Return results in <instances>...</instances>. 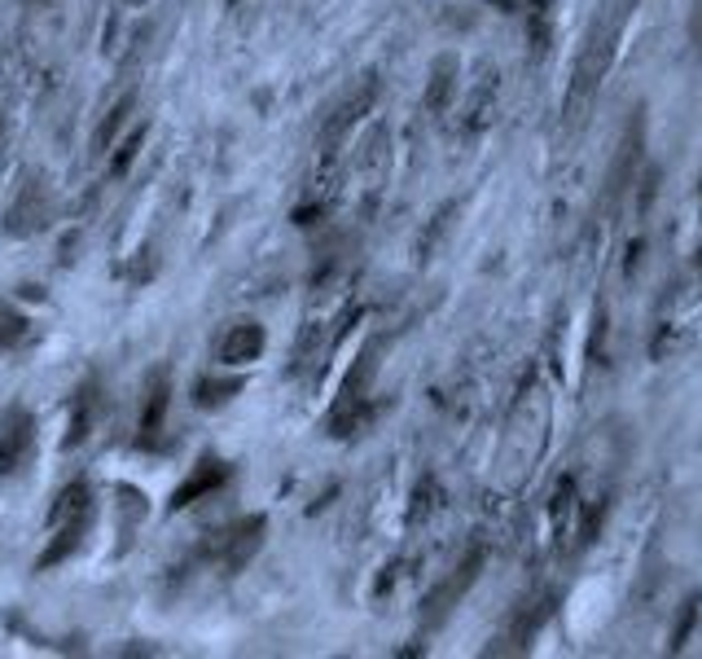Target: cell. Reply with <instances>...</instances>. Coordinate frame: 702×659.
Instances as JSON below:
<instances>
[{
  "label": "cell",
  "mask_w": 702,
  "mask_h": 659,
  "mask_svg": "<svg viewBox=\"0 0 702 659\" xmlns=\"http://www.w3.org/2000/svg\"><path fill=\"white\" fill-rule=\"evenodd\" d=\"M36 448V422L27 409H10L5 427H0V475H19Z\"/></svg>",
  "instance_id": "6da1fadb"
},
{
  "label": "cell",
  "mask_w": 702,
  "mask_h": 659,
  "mask_svg": "<svg viewBox=\"0 0 702 659\" xmlns=\"http://www.w3.org/2000/svg\"><path fill=\"white\" fill-rule=\"evenodd\" d=\"M49 216H53V203H49L45 185H40V181H27V185L19 190V199H14V207H10L5 233H14V238H32V233H40V229L49 225Z\"/></svg>",
  "instance_id": "7a4b0ae2"
},
{
  "label": "cell",
  "mask_w": 702,
  "mask_h": 659,
  "mask_svg": "<svg viewBox=\"0 0 702 659\" xmlns=\"http://www.w3.org/2000/svg\"><path fill=\"white\" fill-rule=\"evenodd\" d=\"M88 528H93V506H88V511H80V515H71V519H62V524H53V528H49V532H53V541H49V550L36 559V572H53L58 563H66L71 554H80V546H84Z\"/></svg>",
  "instance_id": "3957f363"
},
{
  "label": "cell",
  "mask_w": 702,
  "mask_h": 659,
  "mask_svg": "<svg viewBox=\"0 0 702 659\" xmlns=\"http://www.w3.org/2000/svg\"><path fill=\"white\" fill-rule=\"evenodd\" d=\"M225 479H229V466L220 462V457H203L194 470H190V479L171 492V515L175 511H185V506H194V502H203V498H211V492H220L225 488Z\"/></svg>",
  "instance_id": "277c9868"
},
{
  "label": "cell",
  "mask_w": 702,
  "mask_h": 659,
  "mask_svg": "<svg viewBox=\"0 0 702 659\" xmlns=\"http://www.w3.org/2000/svg\"><path fill=\"white\" fill-rule=\"evenodd\" d=\"M259 352H264V325L259 321H233L216 344L220 366H251V361H259Z\"/></svg>",
  "instance_id": "5b68a950"
},
{
  "label": "cell",
  "mask_w": 702,
  "mask_h": 659,
  "mask_svg": "<svg viewBox=\"0 0 702 659\" xmlns=\"http://www.w3.org/2000/svg\"><path fill=\"white\" fill-rule=\"evenodd\" d=\"M259 541H264V519H242V524H233V528L220 537L216 554H220V563H225L229 572H238V567H246V563L255 559Z\"/></svg>",
  "instance_id": "8992f818"
},
{
  "label": "cell",
  "mask_w": 702,
  "mask_h": 659,
  "mask_svg": "<svg viewBox=\"0 0 702 659\" xmlns=\"http://www.w3.org/2000/svg\"><path fill=\"white\" fill-rule=\"evenodd\" d=\"M167 405H171V383H167V370H158V374L145 383V409H141V435H145V444L162 435Z\"/></svg>",
  "instance_id": "52a82bcc"
},
{
  "label": "cell",
  "mask_w": 702,
  "mask_h": 659,
  "mask_svg": "<svg viewBox=\"0 0 702 659\" xmlns=\"http://www.w3.org/2000/svg\"><path fill=\"white\" fill-rule=\"evenodd\" d=\"M97 409H101V392H97V383H84V387L75 392V409H71V431H66V440H62L66 448H75V444H84V440H88Z\"/></svg>",
  "instance_id": "ba28073f"
},
{
  "label": "cell",
  "mask_w": 702,
  "mask_h": 659,
  "mask_svg": "<svg viewBox=\"0 0 702 659\" xmlns=\"http://www.w3.org/2000/svg\"><path fill=\"white\" fill-rule=\"evenodd\" d=\"M238 392H242V379H198L194 405H198V409H220V405H229Z\"/></svg>",
  "instance_id": "9c48e42d"
},
{
  "label": "cell",
  "mask_w": 702,
  "mask_h": 659,
  "mask_svg": "<svg viewBox=\"0 0 702 659\" xmlns=\"http://www.w3.org/2000/svg\"><path fill=\"white\" fill-rule=\"evenodd\" d=\"M23 339H27V316L10 299H0V357L14 352Z\"/></svg>",
  "instance_id": "30bf717a"
},
{
  "label": "cell",
  "mask_w": 702,
  "mask_h": 659,
  "mask_svg": "<svg viewBox=\"0 0 702 659\" xmlns=\"http://www.w3.org/2000/svg\"><path fill=\"white\" fill-rule=\"evenodd\" d=\"M132 106H136V97L128 93V97H119V106L106 115V123H101V128H97V136H93V149H97V154H106V149H110V141L123 132V123H128Z\"/></svg>",
  "instance_id": "8fae6325"
},
{
  "label": "cell",
  "mask_w": 702,
  "mask_h": 659,
  "mask_svg": "<svg viewBox=\"0 0 702 659\" xmlns=\"http://www.w3.org/2000/svg\"><path fill=\"white\" fill-rule=\"evenodd\" d=\"M145 128H132L128 132V141H119V154L110 158V177H123L128 168H132V163H136V154H141V145H145Z\"/></svg>",
  "instance_id": "7c38bea8"
},
{
  "label": "cell",
  "mask_w": 702,
  "mask_h": 659,
  "mask_svg": "<svg viewBox=\"0 0 702 659\" xmlns=\"http://www.w3.org/2000/svg\"><path fill=\"white\" fill-rule=\"evenodd\" d=\"M123 5H145V0H123Z\"/></svg>",
  "instance_id": "4fadbf2b"
}]
</instances>
